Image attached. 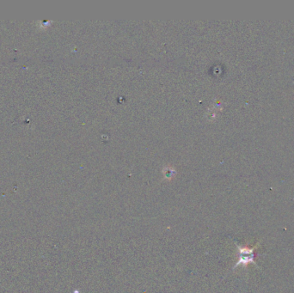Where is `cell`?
<instances>
[{
	"label": "cell",
	"instance_id": "obj_1",
	"mask_svg": "<svg viewBox=\"0 0 294 293\" xmlns=\"http://www.w3.org/2000/svg\"><path fill=\"white\" fill-rule=\"evenodd\" d=\"M258 247H259V245H256V246L253 247L237 246V248H238V261L236 262L234 268L237 267L238 266L247 267L250 263L256 264L254 252Z\"/></svg>",
	"mask_w": 294,
	"mask_h": 293
}]
</instances>
